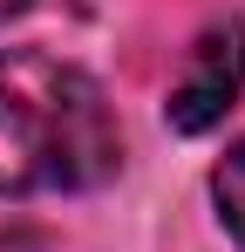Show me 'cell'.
<instances>
[{"mask_svg": "<svg viewBox=\"0 0 245 252\" xmlns=\"http://www.w3.org/2000/svg\"><path fill=\"white\" fill-rule=\"evenodd\" d=\"M122 170V129L102 82L41 48L0 55V198L95 191Z\"/></svg>", "mask_w": 245, "mask_h": 252, "instance_id": "6da1fadb", "label": "cell"}, {"mask_svg": "<svg viewBox=\"0 0 245 252\" xmlns=\"http://www.w3.org/2000/svg\"><path fill=\"white\" fill-rule=\"evenodd\" d=\"M245 89V28L225 21V28H204L184 75L170 82V102H163V123L177 136H204V129L225 123V109L239 102Z\"/></svg>", "mask_w": 245, "mask_h": 252, "instance_id": "7a4b0ae2", "label": "cell"}, {"mask_svg": "<svg viewBox=\"0 0 245 252\" xmlns=\"http://www.w3.org/2000/svg\"><path fill=\"white\" fill-rule=\"evenodd\" d=\"M211 205H218V218H225L232 246L245 252V136L211 164Z\"/></svg>", "mask_w": 245, "mask_h": 252, "instance_id": "3957f363", "label": "cell"}, {"mask_svg": "<svg viewBox=\"0 0 245 252\" xmlns=\"http://www.w3.org/2000/svg\"><path fill=\"white\" fill-rule=\"evenodd\" d=\"M34 0H0V21H14V14H28Z\"/></svg>", "mask_w": 245, "mask_h": 252, "instance_id": "277c9868", "label": "cell"}]
</instances>
